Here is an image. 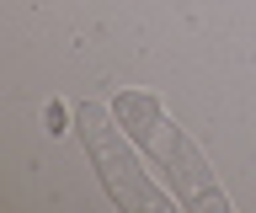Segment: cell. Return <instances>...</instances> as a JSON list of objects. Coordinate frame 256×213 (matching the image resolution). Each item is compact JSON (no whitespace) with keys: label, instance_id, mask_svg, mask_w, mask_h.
I'll list each match as a JSON object with an SVG mask.
<instances>
[{"label":"cell","instance_id":"6da1fadb","mask_svg":"<svg viewBox=\"0 0 256 213\" xmlns=\"http://www.w3.org/2000/svg\"><path fill=\"white\" fill-rule=\"evenodd\" d=\"M112 117H118L123 133L150 155V165L166 176V187L176 192V203L187 213H230V197H224L214 165L203 160V149L176 128L171 112H166L150 91H118V96H112Z\"/></svg>","mask_w":256,"mask_h":213},{"label":"cell","instance_id":"7a4b0ae2","mask_svg":"<svg viewBox=\"0 0 256 213\" xmlns=\"http://www.w3.org/2000/svg\"><path fill=\"white\" fill-rule=\"evenodd\" d=\"M75 133L80 144H86V155H91L96 176H102V187H107V197L118 203V208H134V213H166L176 203L171 187H155L150 181V171L139 165V155H134V139L123 133V123L112 117V107H96V101H80L75 107Z\"/></svg>","mask_w":256,"mask_h":213}]
</instances>
